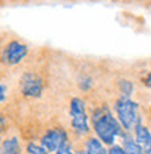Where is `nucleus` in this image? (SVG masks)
Segmentation results:
<instances>
[{"label":"nucleus","mask_w":151,"mask_h":154,"mask_svg":"<svg viewBox=\"0 0 151 154\" xmlns=\"http://www.w3.org/2000/svg\"><path fill=\"white\" fill-rule=\"evenodd\" d=\"M0 154H23L21 142L17 136H8L0 142Z\"/></svg>","instance_id":"obj_9"},{"label":"nucleus","mask_w":151,"mask_h":154,"mask_svg":"<svg viewBox=\"0 0 151 154\" xmlns=\"http://www.w3.org/2000/svg\"><path fill=\"white\" fill-rule=\"evenodd\" d=\"M44 79L35 72H25L20 79V91L27 98H38L44 93Z\"/></svg>","instance_id":"obj_6"},{"label":"nucleus","mask_w":151,"mask_h":154,"mask_svg":"<svg viewBox=\"0 0 151 154\" xmlns=\"http://www.w3.org/2000/svg\"><path fill=\"white\" fill-rule=\"evenodd\" d=\"M108 154H126V153H125V150L122 149V146H120V144H113V146L109 147Z\"/></svg>","instance_id":"obj_13"},{"label":"nucleus","mask_w":151,"mask_h":154,"mask_svg":"<svg viewBox=\"0 0 151 154\" xmlns=\"http://www.w3.org/2000/svg\"><path fill=\"white\" fill-rule=\"evenodd\" d=\"M67 142H69L67 132L60 126H53L46 129V132L41 136V146L49 154H55Z\"/></svg>","instance_id":"obj_5"},{"label":"nucleus","mask_w":151,"mask_h":154,"mask_svg":"<svg viewBox=\"0 0 151 154\" xmlns=\"http://www.w3.org/2000/svg\"><path fill=\"white\" fill-rule=\"evenodd\" d=\"M141 83H143V85L151 88V72H147V73L144 74V77L141 79Z\"/></svg>","instance_id":"obj_15"},{"label":"nucleus","mask_w":151,"mask_h":154,"mask_svg":"<svg viewBox=\"0 0 151 154\" xmlns=\"http://www.w3.org/2000/svg\"><path fill=\"white\" fill-rule=\"evenodd\" d=\"M113 111L122 129L127 133H131L136 125L141 121L139 115V104L130 98H116L113 102Z\"/></svg>","instance_id":"obj_2"},{"label":"nucleus","mask_w":151,"mask_h":154,"mask_svg":"<svg viewBox=\"0 0 151 154\" xmlns=\"http://www.w3.org/2000/svg\"><path fill=\"white\" fill-rule=\"evenodd\" d=\"M150 132H151V130H150Z\"/></svg>","instance_id":"obj_16"},{"label":"nucleus","mask_w":151,"mask_h":154,"mask_svg":"<svg viewBox=\"0 0 151 154\" xmlns=\"http://www.w3.org/2000/svg\"><path fill=\"white\" fill-rule=\"evenodd\" d=\"M28 46L20 39H11L4 45L0 53V62L4 66H17L28 56Z\"/></svg>","instance_id":"obj_4"},{"label":"nucleus","mask_w":151,"mask_h":154,"mask_svg":"<svg viewBox=\"0 0 151 154\" xmlns=\"http://www.w3.org/2000/svg\"><path fill=\"white\" fill-rule=\"evenodd\" d=\"M83 149L86 154H108L106 146L92 134L87 136V139L83 142Z\"/></svg>","instance_id":"obj_8"},{"label":"nucleus","mask_w":151,"mask_h":154,"mask_svg":"<svg viewBox=\"0 0 151 154\" xmlns=\"http://www.w3.org/2000/svg\"><path fill=\"white\" fill-rule=\"evenodd\" d=\"M91 126L95 137L99 139L105 146H113L116 144V137H122L125 130L119 123L112 111H109L105 105L97 106V109L92 112L91 116Z\"/></svg>","instance_id":"obj_1"},{"label":"nucleus","mask_w":151,"mask_h":154,"mask_svg":"<svg viewBox=\"0 0 151 154\" xmlns=\"http://www.w3.org/2000/svg\"><path fill=\"white\" fill-rule=\"evenodd\" d=\"M6 98H7V87L0 83V104L6 101Z\"/></svg>","instance_id":"obj_14"},{"label":"nucleus","mask_w":151,"mask_h":154,"mask_svg":"<svg viewBox=\"0 0 151 154\" xmlns=\"http://www.w3.org/2000/svg\"><path fill=\"white\" fill-rule=\"evenodd\" d=\"M55 154H77V153H76V151H73V147H71L70 142H67L66 144H63V146H62Z\"/></svg>","instance_id":"obj_12"},{"label":"nucleus","mask_w":151,"mask_h":154,"mask_svg":"<svg viewBox=\"0 0 151 154\" xmlns=\"http://www.w3.org/2000/svg\"><path fill=\"white\" fill-rule=\"evenodd\" d=\"M70 114V125L71 129L78 136H90L91 129L88 125V114H87V105L84 100L80 97H73L70 100L69 105Z\"/></svg>","instance_id":"obj_3"},{"label":"nucleus","mask_w":151,"mask_h":154,"mask_svg":"<svg viewBox=\"0 0 151 154\" xmlns=\"http://www.w3.org/2000/svg\"><path fill=\"white\" fill-rule=\"evenodd\" d=\"M122 149L125 150L126 154H144L143 149L134 142V139H133V134L131 133H127L125 132L122 136Z\"/></svg>","instance_id":"obj_10"},{"label":"nucleus","mask_w":151,"mask_h":154,"mask_svg":"<svg viewBox=\"0 0 151 154\" xmlns=\"http://www.w3.org/2000/svg\"><path fill=\"white\" fill-rule=\"evenodd\" d=\"M133 139L143 149V151H147L148 149H151V132L141 121L133 129Z\"/></svg>","instance_id":"obj_7"},{"label":"nucleus","mask_w":151,"mask_h":154,"mask_svg":"<svg viewBox=\"0 0 151 154\" xmlns=\"http://www.w3.org/2000/svg\"><path fill=\"white\" fill-rule=\"evenodd\" d=\"M25 154H49V153H48L41 144L29 142V143H27V146H25Z\"/></svg>","instance_id":"obj_11"}]
</instances>
